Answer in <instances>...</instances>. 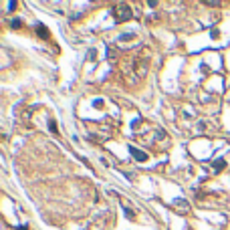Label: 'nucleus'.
<instances>
[{
  "label": "nucleus",
  "instance_id": "obj_1",
  "mask_svg": "<svg viewBox=\"0 0 230 230\" xmlns=\"http://www.w3.org/2000/svg\"><path fill=\"white\" fill-rule=\"evenodd\" d=\"M111 14H113V18L117 22H125V20H129L131 18V6L129 4H125V2H119V4H115L113 6V10H111Z\"/></svg>",
  "mask_w": 230,
  "mask_h": 230
},
{
  "label": "nucleus",
  "instance_id": "obj_2",
  "mask_svg": "<svg viewBox=\"0 0 230 230\" xmlns=\"http://www.w3.org/2000/svg\"><path fill=\"white\" fill-rule=\"evenodd\" d=\"M172 208L176 210V212H180V214H188L190 212V204L186 202V200H174V204H172Z\"/></svg>",
  "mask_w": 230,
  "mask_h": 230
},
{
  "label": "nucleus",
  "instance_id": "obj_3",
  "mask_svg": "<svg viewBox=\"0 0 230 230\" xmlns=\"http://www.w3.org/2000/svg\"><path fill=\"white\" fill-rule=\"evenodd\" d=\"M129 151H131V154H133V156H135V160L137 162H145V154H143V151H139V149L137 148H133V145H129Z\"/></svg>",
  "mask_w": 230,
  "mask_h": 230
},
{
  "label": "nucleus",
  "instance_id": "obj_4",
  "mask_svg": "<svg viewBox=\"0 0 230 230\" xmlns=\"http://www.w3.org/2000/svg\"><path fill=\"white\" fill-rule=\"evenodd\" d=\"M107 57H109V61H115V57H117V54H115V51H111V48H109V51H107Z\"/></svg>",
  "mask_w": 230,
  "mask_h": 230
},
{
  "label": "nucleus",
  "instance_id": "obj_5",
  "mask_svg": "<svg viewBox=\"0 0 230 230\" xmlns=\"http://www.w3.org/2000/svg\"><path fill=\"white\" fill-rule=\"evenodd\" d=\"M222 166H224V162H222V160H218V162L214 163V168H216V169H220V168H222Z\"/></svg>",
  "mask_w": 230,
  "mask_h": 230
}]
</instances>
